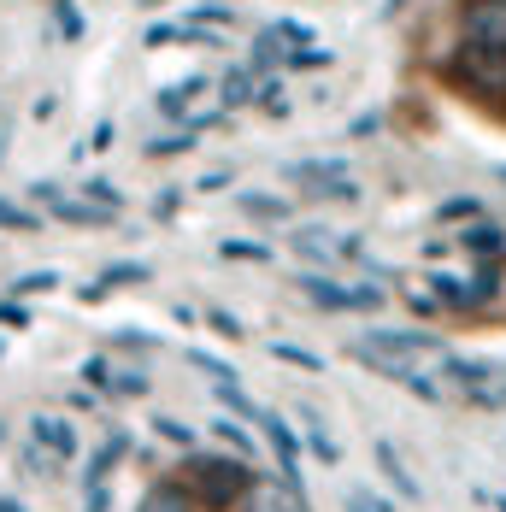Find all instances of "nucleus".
Wrapping results in <instances>:
<instances>
[{
    "label": "nucleus",
    "mask_w": 506,
    "mask_h": 512,
    "mask_svg": "<svg viewBox=\"0 0 506 512\" xmlns=\"http://www.w3.org/2000/svg\"><path fill=\"white\" fill-rule=\"evenodd\" d=\"M465 95L477 101H506V48H483V42H459L442 65Z\"/></svg>",
    "instance_id": "f257e3e1"
},
{
    "label": "nucleus",
    "mask_w": 506,
    "mask_h": 512,
    "mask_svg": "<svg viewBox=\"0 0 506 512\" xmlns=\"http://www.w3.org/2000/svg\"><path fill=\"white\" fill-rule=\"evenodd\" d=\"M189 471H195V483H201V501H206V507H236V501L253 489V471L242 460L201 454V460H189Z\"/></svg>",
    "instance_id": "f03ea898"
},
{
    "label": "nucleus",
    "mask_w": 506,
    "mask_h": 512,
    "mask_svg": "<svg viewBox=\"0 0 506 512\" xmlns=\"http://www.w3.org/2000/svg\"><path fill=\"white\" fill-rule=\"evenodd\" d=\"M459 42L506 48V0H465L459 6Z\"/></svg>",
    "instance_id": "7ed1b4c3"
},
{
    "label": "nucleus",
    "mask_w": 506,
    "mask_h": 512,
    "mask_svg": "<svg viewBox=\"0 0 506 512\" xmlns=\"http://www.w3.org/2000/svg\"><path fill=\"white\" fill-rule=\"evenodd\" d=\"M301 295L306 301H318V307H330V312L383 307V289H348V283H330V277H312V271H301Z\"/></svg>",
    "instance_id": "20e7f679"
},
{
    "label": "nucleus",
    "mask_w": 506,
    "mask_h": 512,
    "mask_svg": "<svg viewBox=\"0 0 506 512\" xmlns=\"http://www.w3.org/2000/svg\"><path fill=\"white\" fill-rule=\"evenodd\" d=\"M371 348H383V354H395V359H442L448 348H442V336H430V330H371L365 336Z\"/></svg>",
    "instance_id": "39448f33"
},
{
    "label": "nucleus",
    "mask_w": 506,
    "mask_h": 512,
    "mask_svg": "<svg viewBox=\"0 0 506 512\" xmlns=\"http://www.w3.org/2000/svg\"><path fill=\"white\" fill-rule=\"evenodd\" d=\"M253 424H259V430L271 436V448H277L283 471H289V477H301V442H295V430H289V424H283L277 412H253Z\"/></svg>",
    "instance_id": "423d86ee"
},
{
    "label": "nucleus",
    "mask_w": 506,
    "mask_h": 512,
    "mask_svg": "<svg viewBox=\"0 0 506 512\" xmlns=\"http://www.w3.org/2000/svg\"><path fill=\"white\" fill-rule=\"evenodd\" d=\"M248 512H306V495L283 489V483H253V507Z\"/></svg>",
    "instance_id": "0eeeda50"
},
{
    "label": "nucleus",
    "mask_w": 506,
    "mask_h": 512,
    "mask_svg": "<svg viewBox=\"0 0 506 512\" xmlns=\"http://www.w3.org/2000/svg\"><path fill=\"white\" fill-rule=\"evenodd\" d=\"M259 83H265L259 71H248V65H236V71H230V77L218 83V95H224V106H253V101H259Z\"/></svg>",
    "instance_id": "6e6552de"
},
{
    "label": "nucleus",
    "mask_w": 506,
    "mask_h": 512,
    "mask_svg": "<svg viewBox=\"0 0 506 512\" xmlns=\"http://www.w3.org/2000/svg\"><path fill=\"white\" fill-rule=\"evenodd\" d=\"M201 89H206V77L195 71V77H183V83H171V89H159V95H153V106H159L165 118H183V112H189V95H201Z\"/></svg>",
    "instance_id": "1a4fd4ad"
},
{
    "label": "nucleus",
    "mask_w": 506,
    "mask_h": 512,
    "mask_svg": "<svg viewBox=\"0 0 506 512\" xmlns=\"http://www.w3.org/2000/svg\"><path fill=\"white\" fill-rule=\"evenodd\" d=\"M142 512H195V495H189L183 483H153Z\"/></svg>",
    "instance_id": "9d476101"
},
{
    "label": "nucleus",
    "mask_w": 506,
    "mask_h": 512,
    "mask_svg": "<svg viewBox=\"0 0 506 512\" xmlns=\"http://www.w3.org/2000/svg\"><path fill=\"white\" fill-rule=\"evenodd\" d=\"M53 218H65V224H89V230H95V224H112V206L65 201V195H59V201H53Z\"/></svg>",
    "instance_id": "9b49d317"
},
{
    "label": "nucleus",
    "mask_w": 506,
    "mask_h": 512,
    "mask_svg": "<svg viewBox=\"0 0 506 512\" xmlns=\"http://www.w3.org/2000/svg\"><path fill=\"white\" fill-rule=\"evenodd\" d=\"M459 248H471V254H501L506 248V230L495 218H483V224H471L465 236H459Z\"/></svg>",
    "instance_id": "f8f14e48"
},
{
    "label": "nucleus",
    "mask_w": 506,
    "mask_h": 512,
    "mask_svg": "<svg viewBox=\"0 0 506 512\" xmlns=\"http://www.w3.org/2000/svg\"><path fill=\"white\" fill-rule=\"evenodd\" d=\"M30 430L48 442L59 460H71V454H77V436H71V424H53V418H42V412H36V418H30Z\"/></svg>",
    "instance_id": "ddd939ff"
},
{
    "label": "nucleus",
    "mask_w": 506,
    "mask_h": 512,
    "mask_svg": "<svg viewBox=\"0 0 506 512\" xmlns=\"http://www.w3.org/2000/svg\"><path fill=\"white\" fill-rule=\"evenodd\" d=\"M501 295V265H477V277L465 283V307H483Z\"/></svg>",
    "instance_id": "4468645a"
},
{
    "label": "nucleus",
    "mask_w": 506,
    "mask_h": 512,
    "mask_svg": "<svg viewBox=\"0 0 506 512\" xmlns=\"http://www.w3.org/2000/svg\"><path fill=\"white\" fill-rule=\"evenodd\" d=\"M377 465H383V477H389V483L401 489L406 501H418V483H412V471H406V465L395 460V448H389V442H377Z\"/></svg>",
    "instance_id": "2eb2a0df"
},
{
    "label": "nucleus",
    "mask_w": 506,
    "mask_h": 512,
    "mask_svg": "<svg viewBox=\"0 0 506 512\" xmlns=\"http://www.w3.org/2000/svg\"><path fill=\"white\" fill-rule=\"evenodd\" d=\"M0 230H18V236H30V230H42V218H36L30 206H18V201H0Z\"/></svg>",
    "instance_id": "dca6fc26"
},
{
    "label": "nucleus",
    "mask_w": 506,
    "mask_h": 512,
    "mask_svg": "<svg viewBox=\"0 0 506 512\" xmlns=\"http://www.w3.org/2000/svg\"><path fill=\"white\" fill-rule=\"evenodd\" d=\"M236 201H242V212H248V218H289V201H277V195H236Z\"/></svg>",
    "instance_id": "f3484780"
},
{
    "label": "nucleus",
    "mask_w": 506,
    "mask_h": 512,
    "mask_svg": "<svg viewBox=\"0 0 506 512\" xmlns=\"http://www.w3.org/2000/svg\"><path fill=\"white\" fill-rule=\"evenodd\" d=\"M124 283H148V265L124 259V265H106L101 271V289H124Z\"/></svg>",
    "instance_id": "a211bd4d"
},
{
    "label": "nucleus",
    "mask_w": 506,
    "mask_h": 512,
    "mask_svg": "<svg viewBox=\"0 0 506 512\" xmlns=\"http://www.w3.org/2000/svg\"><path fill=\"white\" fill-rule=\"evenodd\" d=\"M124 454H130V442H124V436H112L101 454H95V465H89V483H101V477H106V471H112L118 460H124Z\"/></svg>",
    "instance_id": "6ab92c4d"
},
{
    "label": "nucleus",
    "mask_w": 506,
    "mask_h": 512,
    "mask_svg": "<svg viewBox=\"0 0 506 512\" xmlns=\"http://www.w3.org/2000/svg\"><path fill=\"white\" fill-rule=\"evenodd\" d=\"M48 289H59V271H24V277L12 283L18 301H24V295H48Z\"/></svg>",
    "instance_id": "aec40b11"
},
{
    "label": "nucleus",
    "mask_w": 506,
    "mask_h": 512,
    "mask_svg": "<svg viewBox=\"0 0 506 512\" xmlns=\"http://www.w3.org/2000/svg\"><path fill=\"white\" fill-rule=\"evenodd\" d=\"M53 24H59L65 42H77V36H83V12H77V0H59V6H53Z\"/></svg>",
    "instance_id": "412c9836"
},
{
    "label": "nucleus",
    "mask_w": 506,
    "mask_h": 512,
    "mask_svg": "<svg viewBox=\"0 0 506 512\" xmlns=\"http://www.w3.org/2000/svg\"><path fill=\"white\" fill-rule=\"evenodd\" d=\"M271 354L289 359V365H301V371H324V359L312 354V348H295V342H271Z\"/></svg>",
    "instance_id": "4be33fe9"
},
{
    "label": "nucleus",
    "mask_w": 506,
    "mask_h": 512,
    "mask_svg": "<svg viewBox=\"0 0 506 512\" xmlns=\"http://www.w3.org/2000/svg\"><path fill=\"white\" fill-rule=\"evenodd\" d=\"M330 48H289V71H324Z\"/></svg>",
    "instance_id": "5701e85b"
},
{
    "label": "nucleus",
    "mask_w": 506,
    "mask_h": 512,
    "mask_svg": "<svg viewBox=\"0 0 506 512\" xmlns=\"http://www.w3.org/2000/svg\"><path fill=\"white\" fill-rule=\"evenodd\" d=\"M218 254H224V259H253V265H265V259H271V248H265V242H242V236H236V242H224Z\"/></svg>",
    "instance_id": "b1692460"
},
{
    "label": "nucleus",
    "mask_w": 506,
    "mask_h": 512,
    "mask_svg": "<svg viewBox=\"0 0 506 512\" xmlns=\"http://www.w3.org/2000/svg\"><path fill=\"white\" fill-rule=\"evenodd\" d=\"M189 142H195V136H153V142H148V154H153V159L189 154Z\"/></svg>",
    "instance_id": "393cba45"
},
{
    "label": "nucleus",
    "mask_w": 506,
    "mask_h": 512,
    "mask_svg": "<svg viewBox=\"0 0 506 512\" xmlns=\"http://www.w3.org/2000/svg\"><path fill=\"white\" fill-rule=\"evenodd\" d=\"M0 324H6V330H24V324H30V307H24L18 295H6V301H0Z\"/></svg>",
    "instance_id": "a878e982"
},
{
    "label": "nucleus",
    "mask_w": 506,
    "mask_h": 512,
    "mask_svg": "<svg viewBox=\"0 0 506 512\" xmlns=\"http://www.w3.org/2000/svg\"><path fill=\"white\" fill-rule=\"evenodd\" d=\"M165 42H189V24H148V48H165Z\"/></svg>",
    "instance_id": "bb28decb"
},
{
    "label": "nucleus",
    "mask_w": 506,
    "mask_h": 512,
    "mask_svg": "<svg viewBox=\"0 0 506 512\" xmlns=\"http://www.w3.org/2000/svg\"><path fill=\"white\" fill-rule=\"evenodd\" d=\"M89 201H95V206H112V212H118V201H124V195H118L106 177H89Z\"/></svg>",
    "instance_id": "cd10ccee"
},
{
    "label": "nucleus",
    "mask_w": 506,
    "mask_h": 512,
    "mask_svg": "<svg viewBox=\"0 0 506 512\" xmlns=\"http://www.w3.org/2000/svg\"><path fill=\"white\" fill-rule=\"evenodd\" d=\"M189 24H230V6H189Z\"/></svg>",
    "instance_id": "c85d7f7f"
},
{
    "label": "nucleus",
    "mask_w": 506,
    "mask_h": 512,
    "mask_svg": "<svg viewBox=\"0 0 506 512\" xmlns=\"http://www.w3.org/2000/svg\"><path fill=\"white\" fill-rule=\"evenodd\" d=\"M206 324H212V330H218V336H242V324H236V318H230V312H206Z\"/></svg>",
    "instance_id": "c756f323"
},
{
    "label": "nucleus",
    "mask_w": 506,
    "mask_h": 512,
    "mask_svg": "<svg viewBox=\"0 0 506 512\" xmlns=\"http://www.w3.org/2000/svg\"><path fill=\"white\" fill-rule=\"evenodd\" d=\"M477 212H483L477 201H448V206H442V218H448V224H454V218H477Z\"/></svg>",
    "instance_id": "7c9ffc66"
},
{
    "label": "nucleus",
    "mask_w": 506,
    "mask_h": 512,
    "mask_svg": "<svg viewBox=\"0 0 506 512\" xmlns=\"http://www.w3.org/2000/svg\"><path fill=\"white\" fill-rule=\"evenodd\" d=\"M153 430H159V436H171V442H189V430H183V424H171V418H153Z\"/></svg>",
    "instance_id": "2f4dec72"
},
{
    "label": "nucleus",
    "mask_w": 506,
    "mask_h": 512,
    "mask_svg": "<svg viewBox=\"0 0 506 512\" xmlns=\"http://www.w3.org/2000/svg\"><path fill=\"white\" fill-rule=\"evenodd\" d=\"M112 136H118L112 124H95V136H89V148H112Z\"/></svg>",
    "instance_id": "473e14b6"
},
{
    "label": "nucleus",
    "mask_w": 506,
    "mask_h": 512,
    "mask_svg": "<svg viewBox=\"0 0 506 512\" xmlns=\"http://www.w3.org/2000/svg\"><path fill=\"white\" fill-rule=\"evenodd\" d=\"M153 212H159V218H171V212H177V189H165V195L153 201Z\"/></svg>",
    "instance_id": "72a5a7b5"
},
{
    "label": "nucleus",
    "mask_w": 506,
    "mask_h": 512,
    "mask_svg": "<svg viewBox=\"0 0 506 512\" xmlns=\"http://www.w3.org/2000/svg\"><path fill=\"white\" fill-rule=\"evenodd\" d=\"M0 512H24V507H18V501H12V495H0Z\"/></svg>",
    "instance_id": "f704fd0d"
},
{
    "label": "nucleus",
    "mask_w": 506,
    "mask_h": 512,
    "mask_svg": "<svg viewBox=\"0 0 506 512\" xmlns=\"http://www.w3.org/2000/svg\"><path fill=\"white\" fill-rule=\"evenodd\" d=\"M495 507H501V512H506V501H495Z\"/></svg>",
    "instance_id": "c9c22d12"
},
{
    "label": "nucleus",
    "mask_w": 506,
    "mask_h": 512,
    "mask_svg": "<svg viewBox=\"0 0 506 512\" xmlns=\"http://www.w3.org/2000/svg\"><path fill=\"white\" fill-rule=\"evenodd\" d=\"M501 183H506V165H501Z\"/></svg>",
    "instance_id": "e433bc0d"
}]
</instances>
